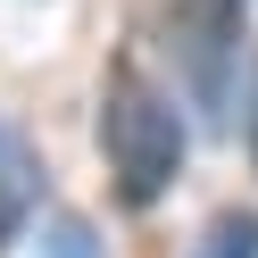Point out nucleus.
<instances>
[{
  "instance_id": "20e7f679",
  "label": "nucleus",
  "mask_w": 258,
  "mask_h": 258,
  "mask_svg": "<svg viewBox=\"0 0 258 258\" xmlns=\"http://www.w3.org/2000/svg\"><path fill=\"white\" fill-rule=\"evenodd\" d=\"M191 258H258V217H250V208H225V217L200 233Z\"/></svg>"
},
{
  "instance_id": "f257e3e1",
  "label": "nucleus",
  "mask_w": 258,
  "mask_h": 258,
  "mask_svg": "<svg viewBox=\"0 0 258 258\" xmlns=\"http://www.w3.org/2000/svg\"><path fill=\"white\" fill-rule=\"evenodd\" d=\"M100 158L125 208L167 200V183L183 175V117L142 67H108L100 84Z\"/></svg>"
},
{
  "instance_id": "f03ea898",
  "label": "nucleus",
  "mask_w": 258,
  "mask_h": 258,
  "mask_svg": "<svg viewBox=\"0 0 258 258\" xmlns=\"http://www.w3.org/2000/svg\"><path fill=\"white\" fill-rule=\"evenodd\" d=\"M167 42H175V67L191 75V100H200V108H225V100H233L241 0H175V9H167Z\"/></svg>"
},
{
  "instance_id": "39448f33",
  "label": "nucleus",
  "mask_w": 258,
  "mask_h": 258,
  "mask_svg": "<svg viewBox=\"0 0 258 258\" xmlns=\"http://www.w3.org/2000/svg\"><path fill=\"white\" fill-rule=\"evenodd\" d=\"M250 150H258V67H250Z\"/></svg>"
},
{
  "instance_id": "7ed1b4c3",
  "label": "nucleus",
  "mask_w": 258,
  "mask_h": 258,
  "mask_svg": "<svg viewBox=\"0 0 258 258\" xmlns=\"http://www.w3.org/2000/svg\"><path fill=\"white\" fill-rule=\"evenodd\" d=\"M34 200H42V158H34V142L17 125L0 117V250L17 241V225L34 217Z\"/></svg>"
}]
</instances>
